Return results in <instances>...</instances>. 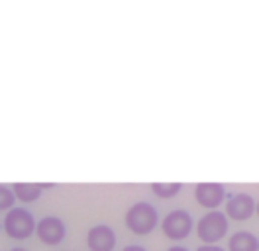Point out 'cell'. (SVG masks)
<instances>
[{
    "mask_svg": "<svg viewBox=\"0 0 259 251\" xmlns=\"http://www.w3.org/2000/svg\"><path fill=\"white\" fill-rule=\"evenodd\" d=\"M255 208L257 204L255 200L245 194V192H238L234 196H230L224 206V214L228 216V220H234V222H245L255 214Z\"/></svg>",
    "mask_w": 259,
    "mask_h": 251,
    "instance_id": "obj_5",
    "label": "cell"
},
{
    "mask_svg": "<svg viewBox=\"0 0 259 251\" xmlns=\"http://www.w3.org/2000/svg\"><path fill=\"white\" fill-rule=\"evenodd\" d=\"M35 234L46 245H59L65 239L63 220L57 218V216H46L44 220H39Z\"/></svg>",
    "mask_w": 259,
    "mask_h": 251,
    "instance_id": "obj_7",
    "label": "cell"
},
{
    "mask_svg": "<svg viewBox=\"0 0 259 251\" xmlns=\"http://www.w3.org/2000/svg\"><path fill=\"white\" fill-rule=\"evenodd\" d=\"M224 196H226V190L220 183H198L194 187V200L208 212H214L224 202Z\"/></svg>",
    "mask_w": 259,
    "mask_h": 251,
    "instance_id": "obj_6",
    "label": "cell"
},
{
    "mask_svg": "<svg viewBox=\"0 0 259 251\" xmlns=\"http://www.w3.org/2000/svg\"><path fill=\"white\" fill-rule=\"evenodd\" d=\"M14 200H16V196H14L12 188L2 187V185H0V210H8V212H10Z\"/></svg>",
    "mask_w": 259,
    "mask_h": 251,
    "instance_id": "obj_12",
    "label": "cell"
},
{
    "mask_svg": "<svg viewBox=\"0 0 259 251\" xmlns=\"http://www.w3.org/2000/svg\"><path fill=\"white\" fill-rule=\"evenodd\" d=\"M49 188V185H41V183H16L12 187V192L20 202H33L41 196V190Z\"/></svg>",
    "mask_w": 259,
    "mask_h": 251,
    "instance_id": "obj_10",
    "label": "cell"
},
{
    "mask_svg": "<svg viewBox=\"0 0 259 251\" xmlns=\"http://www.w3.org/2000/svg\"><path fill=\"white\" fill-rule=\"evenodd\" d=\"M255 214H257V218H259V202H257V208H255Z\"/></svg>",
    "mask_w": 259,
    "mask_h": 251,
    "instance_id": "obj_17",
    "label": "cell"
},
{
    "mask_svg": "<svg viewBox=\"0 0 259 251\" xmlns=\"http://www.w3.org/2000/svg\"><path fill=\"white\" fill-rule=\"evenodd\" d=\"M167 251H189V249H185V247H171V249H167Z\"/></svg>",
    "mask_w": 259,
    "mask_h": 251,
    "instance_id": "obj_15",
    "label": "cell"
},
{
    "mask_svg": "<svg viewBox=\"0 0 259 251\" xmlns=\"http://www.w3.org/2000/svg\"><path fill=\"white\" fill-rule=\"evenodd\" d=\"M10 251H26V249H22V247H14V249H10Z\"/></svg>",
    "mask_w": 259,
    "mask_h": 251,
    "instance_id": "obj_16",
    "label": "cell"
},
{
    "mask_svg": "<svg viewBox=\"0 0 259 251\" xmlns=\"http://www.w3.org/2000/svg\"><path fill=\"white\" fill-rule=\"evenodd\" d=\"M228 234V216L220 210L204 214L196 224V235L204 245H216Z\"/></svg>",
    "mask_w": 259,
    "mask_h": 251,
    "instance_id": "obj_2",
    "label": "cell"
},
{
    "mask_svg": "<svg viewBox=\"0 0 259 251\" xmlns=\"http://www.w3.org/2000/svg\"><path fill=\"white\" fill-rule=\"evenodd\" d=\"M196 251H228V249H222L218 245H202V247H198Z\"/></svg>",
    "mask_w": 259,
    "mask_h": 251,
    "instance_id": "obj_13",
    "label": "cell"
},
{
    "mask_svg": "<svg viewBox=\"0 0 259 251\" xmlns=\"http://www.w3.org/2000/svg\"><path fill=\"white\" fill-rule=\"evenodd\" d=\"M37 224L26 208H12L4 218V232L12 239H26L35 232Z\"/></svg>",
    "mask_w": 259,
    "mask_h": 251,
    "instance_id": "obj_3",
    "label": "cell"
},
{
    "mask_svg": "<svg viewBox=\"0 0 259 251\" xmlns=\"http://www.w3.org/2000/svg\"><path fill=\"white\" fill-rule=\"evenodd\" d=\"M181 188H183L181 183H153L151 185L153 194L157 198H161V200H169V198L177 196L179 192H181Z\"/></svg>",
    "mask_w": 259,
    "mask_h": 251,
    "instance_id": "obj_11",
    "label": "cell"
},
{
    "mask_svg": "<svg viewBox=\"0 0 259 251\" xmlns=\"http://www.w3.org/2000/svg\"><path fill=\"white\" fill-rule=\"evenodd\" d=\"M87 245L91 251H112L116 245V234L106 224L93 226L87 234Z\"/></svg>",
    "mask_w": 259,
    "mask_h": 251,
    "instance_id": "obj_8",
    "label": "cell"
},
{
    "mask_svg": "<svg viewBox=\"0 0 259 251\" xmlns=\"http://www.w3.org/2000/svg\"><path fill=\"white\" fill-rule=\"evenodd\" d=\"M228 251H259V239L251 232H236L228 239Z\"/></svg>",
    "mask_w": 259,
    "mask_h": 251,
    "instance_id": "obj_9",
    "label": "cell"
},
{
    "mask_svg": "<svg viewBox=\"0 0 259 251\" xmlns=\"http://www.w3.org/2000/svg\"><path fill=\"white\" fill-rule=\"evenodd\" d=\"M124 251H147V249L142 247V245H128V247H124Z\"/></svg>",
    "mask_w": 259,
    "mask_h": 251,
    "instance_id": "obj_14",
    "label": "cell"
},
{
    "mask_svg": "<svg viewBox=\"0 0 259 251\" xmlns=\"http://www.w3.org/2000/svg\"><path fill=\"white\" fill-rule=\"evenodd\" d=\"M157 220L159 214L151 204L136 202L126 212V228L134 235H149L157 228Z\"/></svg>",
    "mask_w": 259,
    "mask_h": 251,
    "instance_id": "obj_1",
    "label": "cell"
},
{
    "mask_svg": "<svg viewBox=\"0 0 259 251\" xmlns=\"http://www.w3.org/2000/svg\"><path fill=\"white\" fill-rule=\"evenodd\" d=\"M193 230V218L187 210H173L169 212L161 222V232L165 237L173 239V241H181Z\"/></svg>",
    "mask_w": 259,
    "mask_h": 251,
    "instance_id": "obj_4",
    "label": "cell"
}]
</instances>
